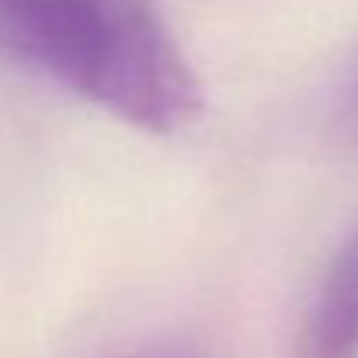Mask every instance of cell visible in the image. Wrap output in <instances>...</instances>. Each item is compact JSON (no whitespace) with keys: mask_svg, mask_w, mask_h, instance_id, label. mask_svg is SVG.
Masks as SVG:
<instances>
[{"mask_svg":"<svg viewBox=\"0 0 358 358\" xmlns=\"http://www.w3.org/2000/svg\"><path fill=\"white\" fill-rule=\"evenodd\" d=\"M303 358H358V230L317 289L303 331Z\"/></svg>","mask_w":358,"mask_h":358,"instance_id":"obj_2","label":"cell"},{"mask_svg":"<svg viewBox=\"0 0 358 358\" xmlns=\"http://www.w3.org/2000/svg\"><path fill=\"white\" fill-rule=\"evenodd\" d=\"M0 56L153 136L192 129L206 108L153 0H0Z\"/></svg>","mask_w":358,"mask_h":358,"instance_id":"obj_1","label":"cell"}]
</instances>
